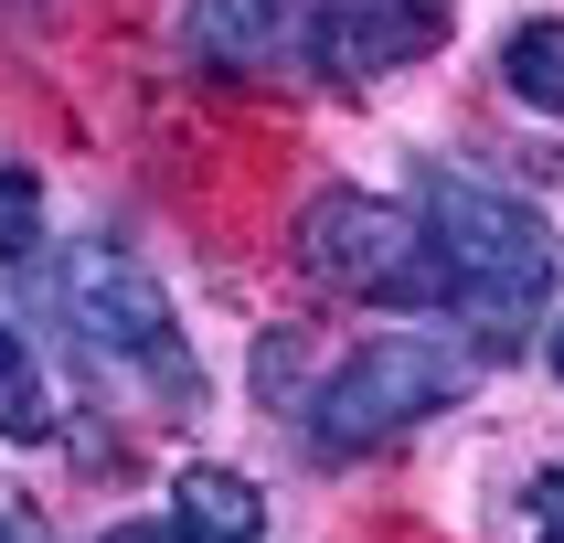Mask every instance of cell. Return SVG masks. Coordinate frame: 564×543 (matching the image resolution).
I'll return each instance as SVG.
<instances>
[{
    "instance_id": "3957f363",
    "label": "cell",
    "mask_w": 564,
    "mask_h": 543,
    "mask_svg": "<svg viewBox=\"0 0 564 543\" xmlns=\"http://www.w3.org/2000/svg\"><path fill=\"white\" fill-rule=\"evenodd\" d=\"M458 383H469V362L447 341H415V330H394V341L351 351L341 373L319 383L310 405V437L330 447V458H362V447L405 437V426H426L437 405H458Z\"/></svg>"
},
{
    "instance_id": "4fadbf2b",
    "label": "cell",
    "mask_w": 564,
    "mask_h": 543,
    "mask_svg": "<svg viewBox=\"0 0 564 543\" xmlns=\"http://www.w3.org/2000/svg\"><path fill=\"white\" fill-rule=\"evenodd\" d=\"M107 543H182V533H171V522H118Z\"/></svg>"
},
{
    "instance_id": "9c48e42d",
    "label": "cell",
    "mask_w": 564,
    "mask_h": 543,
    "mask_svg": "<svg viewBox=\"0 0 564 543\" xmlns=\"http://www.w3.org/2000/svg\"><path fill=\"white\" fill-rule=\"evenodd\" d=\"M0 437L32 447V437H54V394H43V362H32V341L0 319Z\"/></svg>"
},
{
    "instance_id": "8992f818",
    "label": "cell",
    "mask_w": 564,
    "mask_h": 543,
    "mask_svg": "<svg viewBox=\"0 0 564 543\" xmlns=\"http://www.w3.org/2000/svg\"><path fill=\"white\" fill-rule=\"evenodd\" d=\"M310 22V0H182V54L214 75H288Z\"/></svg>"
},
{
    "instance_id": "30bf717a",
    "label": "cell",
    "mask_w": 564,
    "mask_h": 543,
    "mask_svg": "<svg viewBox=\"0 0 564 543\" xmlns=\"http://www.w3.org/2000/svg\"><path fill=\"white\" fill-rule=\"evenodd\" d=\"M32 246H43V182L11 160V171H0V267H22Z\"/></svg>"
},
{
    "instance_id": "52a82bcc",
    "label": "cell",
    "mask_w": 564,
    "mask_h": 543,
    "mask_svg": "<svg viewBox=\"0 0 564 543\" xmlns=\"http://www.w3.org/2000/svg\"><path fill=\"white\" fill-rule=\"evenodd\" d=\"M171 533L182 543H256L267 533V490L246 469H214V458H192L171 479Z\"/></svg>"
},
{
    "instance_id": "5bb4252c",
    "label": "cell",
    "mask_w": 564,
    "mask_h": 543,
    "mask_svg": "<svg viewBox=\"0 0 564 543\" xmlns=\"http://www.w3.org/2000/svg\"><path fill=\"white\" fill-rule=\"evenodd\" d=\"M543 351H554V373H564V319H554V341H543Z\"/></svg>"
},
{
    "instance_id": "6da1fadb",
    "label": "cell",
    "mask_w": 564,
    "mask_h": 543,
    "mask_svg": "<svg viewBox=\"0 0 564 543\" xmlns=\"http://www.w3.org/2000/svg\"><path fill=\"white\" fill-rule=\"evenodd\" d=\"M415 214L447 256V309L479 319V341H522L554 298V224L522 203V192L479 182L458 160H426L415 171Z\"/></svg>"
},
{
    "instance_id": "5b68a950",
    "label": "cell",
    "mask_w": 564,
    "mask_h": 543,
    "mask_svg": "<svg viewBox=\"0 0 564 543\" xmlns=\"http://www.w3.org/2000/svg\"><path fill=\"white\" fill-rule=\"evenodd\" d=\"M310 32L341 86H383V75H405L415 54L447 43V0H319Z\"/></svg>"
},
{
    "instance_id": "7c38bea8",
    "label": "cell",
    "mask_w": 564,
    "mask_h": 543,
    "mask_svg": "<svg viewBox=\"0 0 564 543\" xmlns=\"http://www.w3.org/2000/svg\"><path fill=\"white\" fill-rule=\"evenodd\" d=\"M533 522H543V543H564V458L533 479Z\"/></svg>"
},
{
    "instance_id": "7a4b0ae2",
    "label": "cell",
    "mask_w": 564,
    "mask_h": 543,
    "mask_svg": "<svg viewBox=\"0 0 564 543\" xmlns=\"http://www.w3.org/2000/svg\"><path fill=\"white\" fill-rule=\"evenodd\" d=\"M299 267L341 298H373V309H447V256L426 235V214L383 203V192H310L299 214Z\"/></svg>"
},
{
    "instance_id": "8fae6325",
    "label": "cell",
    "mask_w": 564,
    "mask_h": 543,
    "mask_svg": "<svg viewBox=\"0 0 564 543\" xmlns=\"http://www.w3.org/2000/svg\"><path fill=\"white\" fill-rule=\"evenodd\" d=\"M256 394H267V405H288V394H299V341H288V330H267V341H256Z\"/></svg>"
},
{
    "instance_id": "ba28073f",
    "label": "cell",
    "mask_w": 564,
    "mask_h": 543,
    "mask_svg": "<svg viewBox=\"0 0 564 543\" xmlns=\"http://www.w3.org/2000/svg\"><path fill=\"white\" fill-rule=\"evenodd\" d=\"M501 86L533 107V118H564V22L543 11V22H522L501 43Z\"/></svg>"
},
{
    "instance_id": "277c9868",
    "label": "cell",
    "mask_w": 564,
    "mask_h": 543,
    "mask_svg": "<svg viewBox=\"0 0 564 543\" xmlns=\"http://www.w3.org/2000/svg\"><path fill=\"white\" fill-rule=\"evenodd\" d=\"M64 319H75V341H86L96 362L150 373L160 394H192V351H182V330H171V298H160V278L128 246H75L64 256Z\"/></svg>"
}]
</instances>
